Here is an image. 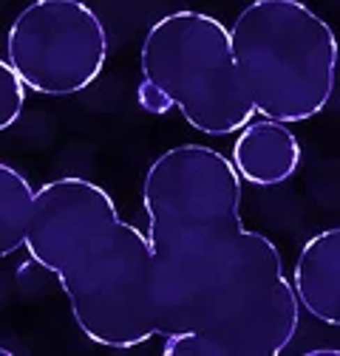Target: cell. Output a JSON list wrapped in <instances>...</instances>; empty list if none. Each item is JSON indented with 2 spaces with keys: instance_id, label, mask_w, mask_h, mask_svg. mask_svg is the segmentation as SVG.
I'll return each mask as SVG.
<instances>
[{
  "instance_id": "cell-1",
  "label": "cell",
  "mask_w": 340,
  "mask_h": 356,
  "mask_svg": "<svg viewBox=\"0 0 340 356\" xmlns=\"http://www.w3.org/2000/svg\"><path fill=\"white\" fill-rule=\"evenodd\" d=\"M244 178L204 145L164 150L145 172L156 323L167 356H278L301 302L278 246L241 218Z\"/></svg>"
},
{
  "instance_id": "cell-2",
  "label": "cell",
  "mask_w": 340,
  "mask_h": 356,
  "mask_svg": "<svg viewBox=\"0 0 340 356\" xmlns=\"http://www.w3.org/2000/svg\"><path fill=\"white\" fill-rule=\"evenodd\" d=\"M26 252L57 277L91 342L128 350L159 337L150 238L125 224L100 184L77 175L42 184Z\"/></svg>"
},
{
  "instance_id": "cell-3",
  "label": "cell",
  "mask_w": 340,
  "mask_h": 356,
  "mask_svg": "<svg viewBox=\"0 0 340 356\" xmlns=\"http://www.w3.org/2000/svg\"><path fill=\"white\" fill-rule=\"evenodd\" d=\"M233 51L258 116L309 122L329 105L340 42L301 0H252L230 26Z\"/></svg>"
},
{
  "instance_id": "cell-4",
  "label": "cell",
  "mask_w": 340,
  "mask_h": 356,
  "mask_svg": "<svg viewBox=\"0 0 340 356\" xmlns=\"http://www.w3.org/2000/svg\"><path fill=\"white\" fill-rule=\"evenodd\" d=\"M139 68L142 79L156 82L204 136H230L258 116L230 29L204 12H173L156 20L142 42Z\"/></svg>"
},
{
  "instance_id": "cell-5",
  "label": "cell",
  "mask_w": 340,
  "mask_h": 356,
  "mask_svg": "<svg viewBox=\"0 0 340 356\" xmlns=\"http://www.w3.org/2000/svg\"><path fill=\"white\" fill-rule=\"evenodd\" d=\"M6 54L29 91L74 97L102 74L108 31L82 0H31L9 26Z\"/></svg>"
},
{
  "instance_id": "cell-6",
  "label": "cell",
  "mask_w": 340,
  "mask_h": 356,
  "mask_svg": "<svg viewBox=\"0 0 340 356\" xmlns=\"http://www.w3.org/2000/svg\"><path fill=\"white\" fill-rule=\"evenodd\" d=\"M301 142L278 119H252L238 130L233 145V167L252 187H281L301 167Z\"/></svg>"
},
{
  "instance_id": "cell-7",
  "label": "cell",
  "mask_w": 340,
  "mask_h": 356,
  "mask_svg": "<svg viewBox=\"0 0 340 356\" xmlns=\"http://www.w3.org/2000/svg\"><path fill=\"white\" fill-rule=\"evenodd\" d=\"M289 280L312 320L340 328V227L320 229L301 246Z\"/></svg>"
},
{
  "instance_id": "cell-8",
  "label": "cell",
  "mask_w": 340,
  "mask_h": 356,
  "mask_svg": "<svg viewBox=\"0 0 340 356\" xmlns=\"http://www.w3.org/2000/svg\"><path fill=\"white\" fill-rule=\"evenodd\" d=\"M34 201L37 190L29 178L17 167L0 161V260L26 249Z\"/></svg>"
},
{
  "instance_id": "cell-9",
  "label": "cell",
  "mask_w": 340,
  "mask_h": 356,
  "mask_svg": "<svg viewBox=\"0 0 340 356\" xmlns=\"http://www.w3.org/2000/svg\"><path fill=\"white\" fill-rule=\"evenodd\" d=\"M26 82L20 79V74L12 68L9 60H0V133L9 130L26 105Z\"/></svg>"
},
{
  "instance_id": "cell-10",
  "label": "cell",
  "mask_w": 340,
  "mask_h": 356,
  "mask_svg": "<svg viewBox=\"0 0 340 356\" xmlns=\"http://www.w3.org/2000/svg\"><path fill=\"white\" fill-rule=\"evenodd\" d=\"M137 99H139V108L148 111L150 116H167L170 111H176L173 99H170L162 88L150 79H142L139 88H137Z\"/></svg>"
},
{
  "instance_id": "cell-11",
  "label": "cell",
  "mask_w": 340,
  "mask_h": 356,
  "mask_svg": "<svg viewBox=\"0 0 340 356\" xmlns=\"http://www.w3.org/2000/svg\"><path fill=\"white\" fill-rule=\"evenodd\" d=\"M0 356H15V350H9V348L0 345Z\"/></svg>"
},
{
  "instance_id": "cell-12",
  "label": "cell",
  "mask_w": 340,
  "mask_h": 356,
  "mask_svg": "<svg viewBox=\"0 0 340 356\" xmlns=\"http://www.w3.org/2000/svg\"><path fill=\"white\" fill-rule=\"evenodd\" d=\"M334 356H340V348H337V350H334Z\"/></svg>"
}]
</instances>
